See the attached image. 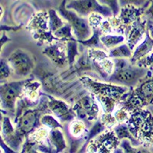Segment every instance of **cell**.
<instances>
[{
	"label": "cell",
	"instance_id": "cell-28",
	"mask_svg": "<svg viewBox=\"0 0 153 153\" xmlns=\"http://www.w3.org/2000/svg\"><path fill=\"white\" fill-rule=\"evenodd\" d=\"M40 121L42 126L47 127L50 129H56V128H60V129H63L61 123L58 120V119L56 117H53L52 115L48 114V113H45L42 115Z\"/></svg>",
	"mask_w": 153,
	"mask_h": 153
},
{
	"label": "cell",
	"instance_id": "cell-12",
	"mask_svg": "<svg viewBox=\"0 0 153 153\" xmlns=\"http://www.w3.org/2000/svg\"><path fill=\"white\" fill-rule=\"evenodd\" d=\"M88 56L92 69L107 80L114 71L113 60L105 51L97 48H88Z\"/></svg>",
	"mask_w": 153,
	"mask_h": 153
},
{
	"label": "cell",
	"instance_id": "cell-20",
	"mask_svg": "<svg viewBox=\"0 0 153 153\" xmlns=\"http://www.w3.org/2000/svg\"><path fill=\"white\" fill-rule=\"evenodd\" d=\"M61 129H60V128L50 129L48 134L49 144L54 147V152L57 153L61 152L66 149L68 147L65 136Z\"/></svg>",
	"mask_w": 153,
	"mask_h": 153
},
{
	"label": "cell",
	"instance_id": "cell-5",
	"mask_svg": "<svg viewBox=\"0 0 153 153\" xmlns=\"http://www.w3.org/2000/svg\"><path fill=\"white\" fill-rule=\"evenodd\" d=\"M26 29L31 31L32 38L40 46L45 42L51 44L54 42L61 41L56 38L49 29L48 10L38 11L32 15Z\"/></svg>",
	"mask_w": 153,
	"mask_h": 153
},
{
	"label": "cell",
	"instance_id": "cell-9",
	"mask_svg": "<svg viewBox=\"0 0 153 153\" xmlns=\"http://www.w3.org/2000/svg\"><path fill=\"white\" fill-rule=\"evenodd\" d=\"M66 6L84 17H88L92 13H99L105 19L113 16L111 9L100 3L98 0H70Z\"/></svg>",
	"mask_w": 153,
	"mask_h": 153
},
{
	"label": "cell",
	"instance_id": "cell-1",
	"mask_svg": "<svg viewBox=\"0 0 153 153\" xmlns=\"http://www.w3.org/2000/svg\"><path fill=\"white\" fill-rule=\"evenodd\" d=\"M80 81L91 95L101 104L104 113H112L115 107L123 101L129 91V87L113 83H103L83 76Z\"/></svg>",
	"mask_w": 153,
	"mask_h": 153
},
{
	"label": "cell",
	"instance_id": "cell-3",
	"mask_svg": "<svg viewBox=\"0 0 153 153\" xmlns=\"http://www.w3.org/2000/svg\"><path fill=\"white\" fill-rule=\"evenodd\" d=\"M113 60L115 65L114 71L106 80L110 83L133 87L151 72L149 68L132 65L130 61H128L126 58H113Z\"/></svg>",
	"mask_w": 153,
	"mask_h": 153
},
{
	"label": "cell",
	"instance_id": "cell-42",
	"mask_svg": "<svg viewBox=\"0 0 153 153\" xmlns=\"http://www.w3.org/2000/svg\"><path fill=\"white\" fill-rule=\"evenodd\" d=\"M148 28L150 35L153 38V24H151V22H148Z\"/></svg>",
	"mask_w": 153,
	"mask_h": 153
},
{
	"label": "cell",
	"instance_id": "cell-18",
	"mask_svg": "<svg viewBox=\"0 0 153 153\" xmlns=\"http://www.w3.org/2000/svg\"><path fill=\"white\" fill-rule=\"evenodd\" d=\"M148 6L149 5H146L143 7H136L135 5H129L121 7L117 17L122 26L128 27L129 25L142 18Z\"/></svg>",
	"mask_w": 153,
	"mask_h": 153
},
{
	"label": "cell",
	"instance_id": "cell-27",
	"mask_svg": "<svg viewBox=\"0 0 153 153\" xmlns=\"http://www.w3.org/2000/svg\"><path fill=\"white\" fill-rule=\"evenodd\" d=\"M53 34H54V35L56 38H59L63 42H67V41L70 40V39H73V38H75L74 36L71 25L68 22L65 23L64 26H62L58 30L54 31Z\"/></svg>",
	"mask_w": 153,
	"mask_h": 153
},
{
	"label": "cell",
	"instance_id": "cell-36",
	"mask_svg": "<svg viewBox=\"0 0 153 153\" xmlns=\"http://www.w3.org/2000/svg\"><path fill=\"white\" fill-rule=\"evenodd\" d=\"M136 65L140 67H144L146 68H153V51L150 53L149 54H148L147 56H146L145 57L140 59L139 61H138L136 64Z\"/></svg>",
	"mask_w": 153,
	"mask_h": 153
},
{
	"label": "cell",
	"instance_id": "cell-17",
	"mask_svg": "<svg viewBox=\"0 0 153 153\" xmlns=\"http://www.w3.org/2000/svg\"><path fill=\"white\" fill-rule=\"evenodd\" d=\"M148 20L142 18L126 27V44L132 51L145 38L148 30Z\"/></svg>",
	"mask_w": 153,
	"mask_h": 153
},
{
	"label": "cell",
	"instance_id": "cell-13",
	"mask_svg": "<svg viewBox=\"0 0 153 153\" xmlns=\"http://www.w3.org/2000/svg\"><path fill=\"white\" fill-rule=\"evenodd\" d=\"M42 54L57 68H65L69 65L67 54V42L57 41L49 44V45L42 50Z\"/></svg>",
	"mask_w": 153,
	"mask_h": 153
},
{
	"label": "cell",
	"instance_id": "cell-16",
	"mask_svg": "<svg viewBox=\"0 0 153 153\" xmlns=\"http://www.w3.org/2000/svg\"><path fill=\"white\" fill-rule=\"evenodd\" d=\"M47 100V104L48 109L58 119L61 123L71 122L74 120L76 117V113L73 108H70L69 106L65 101L57 100L48 94H44Z\"/></svg>",
	"mask_w": 153,
	"mask_h": 153
},
{
	"label": "cell",
	"instance_id": "cell-33",
	"mask_svg": "<svg viewBox=\"0 0 153 153\" xmlns=\"http://www.w3.org/2000/svg\"><path fill=\"white\" fill-rule=\"evenodd\" d=\"M151 0H119L120 7H123L126 5H135L136 7H143L149 5Z\"/></svg>",
	"mask_w": 153,
	"mask_h": 153
},
{
	"label": "cell",
	"instance_id": "cell-32",
	"mask_svg": "<svg viewBox=\"0 0 153 153\" xmlns=\"http://www.w3.org/2000/svg\"><path fill=\"white\" fill-rule=\"evenodd\" d=\"M98 2L110 8L113 12V16H117L120 13L121 7L119 3V0H98Z\"/></svg>",
	"mask_w": 153,
	"mask_h": 153
},
{
	"label": "cell",
	"instance_id": "cell-11",
	"mask_svg": "<svg viewBox=\"0 0 153 153\" xmlns=\"http://www.w3.org/2000/svg\"><path fill=\"white\" fill-rule=\"evenodd\" d=\"M12 71L19 76H27L33 71L35 66L34 57L22 49H16L7 58Z\"/></svg>",
	"mask_w": 153,
	"mask_h": 153
},
{
	"label": "cell",
	"instance_id": "cell-40",
	"mask_svg": "<svg viewBox=\"0 0 153 153\" xmlns=\"http://www.w3.org/2000/svg\"><path fill=\"white\" fill-rule=\"evenodd\" d=\"M1 32H2V37H1V40H0V42H1V51H2V49H3L4 45H5V44L11 42V39L6 35L5 31H1Z\"/></svg>",
	"mask_w": 153,
	"mask_h": 153
},
{
	"label": "cell",
	"instance_id": "cell-21",
	"mask_svg": "<svg viewBox=\"0 0 153 153\" xmlns=\"http://www.w3.org/2000/svg\"><path fill=\"white\" fill-rule=\"evenodd\" d=\"M103 34V31L100 27L97 28H93V35H91L87 40L77 41L79 44L85 46L88 48H97L103 49L105 46L100 41V36Z\"/></svg>",
	"mask_w": 153,
	"mask_h": 153
},
{
	"label": "cell",
	"instance_id": "cell-26",
	"mask_svg": "<svg viewBox=\"0 0 153 153\" xmlns=\"http://www.w3.org/2000/svg\"><path fill=\"white\" fill-rule=\"evenodd\" d=\"M49 15V29L54 33V31L59 29L65 25V22L62 19V17L59 15L57 11L53 9H50L48 10Z\"/></svg>",
	"mask_w": 153,
	"mask_h": 153
},
{
	"label": "cell",
	"instance_id": "cell-37",
	"mask_svg": "<svg viewBox=\"0 0 153 153\" xmlns=\"http://www.w3.org/2000/svg\"><path fill=\"white\" fill-rule=\"evenodd\" d=\"M129 114L130 113L128 112L127 110H126L123 108H120L117 110L114 114L115 118L117 119V122L119 123H126L128 120L129 117Z\"/></svg>",
	"mask_w": 153,
	"mask_h": 153
},
{
	"label": "cell",
	"instance_id": "cell-31",
	"mask_svg": "<svg viewBox=\"0 0 153 153\" xmlns=\"http://www.w3.org/2000/svg\"><path fill=\"white\" fill-rule=\"evenodd\" d=\"M120 146H121V148L123 149L124 152H129V153H135V152H149L147 149H139L132 147V144L129 139L127 140V139H123L122 142H120Z\"/></svg>",
	"mask_w": 153,
	"mask_h": 153
},
{
	"label": "cell",
	"instance_id": "cell-25",
	"mask_svg": "<svg viewBox=\"0 0 153 153\" xmlns=\"http://www.w3.org/2000/svg\"><path fill=\"white\" fill-rule=\"evenodd\" d=\"M79 42L76 38L70 39L67 41V54H68V63L70 68H71L76 61V57L80 56V51L78 48Z\"/></svg>",
	"mask_w": 153,
	"mask_h": 153
},
{
	"label": "cell",
	"instance_id": "cell-6",
	"mask_svg": "<svg viewBox=\"0 0 153 153\" xmlns=\"http://www.w3.org/2000/svg\"><path fill=\"white\" fill-rule=\"evenodd\" d=\"M68 0H62L57 8V12L72 27L74 36L77 41L87 40L93 35V28L88 18L77 14L75 11L67 8Z\"/></svg>",
	"mask_w": 153,
	"mask_h": 153
},
{
	"label": "cell",
	"instance_id": "cell-43",
	"mask_svg": "<svg viewBox=\"0 0 153 153\" xmlns=\"http://www.w3.org/2000/svg\"><path fill=\"white\" fill-rule=\"evenodd\" d=\"M4 16V9H3V6L1 5V20L2 19Z\"/></svg>",
	"mask_w": 153,
	"mask_h": 153
},
{
	"label": "cell",
	"instance_id": "cell-30",
	"mask_svg": "<svg viewBox=\"0 0 153 153\" xmlns=\"http://www.w3.org/2000/svg\"><path fill=\"white\" fill-rule=\"evenodd\" d=\"M12 71H13L11 68L8 60L2 58L0 60V80L3 81L4 80H7L10 76Z\"/></svg>",
	"mask_w": 153,
	"mask_h": 153
},
{
	"label": "cell",
	"instance_id": "cell-15",
	"mask_svg": "<svg viewBox=\"0 0 153 153\" xmlns=\"http://www.w3.org/2000/svg\"><path fill=\"white\" fill-rule=\"evenodd\" d=\"M1 130V138L11 149L16 151L19 150L20 146H23V142L25 137L20 133L16 128H14L10 118L8 117H3V115H2Z\"/></svg>",
	"mask_w": 153,
	"mask_h": 153
},
{
	"label": "cell",
	"instance_id": "cell-24",
	"mask_svg": "<svg viewBox=\"0 0 153 153\" xmlns=\"http://www.w3.org/2000/svg\"><path fill=\"white\" fill-rule=\"evenodd\" d=\"M100 41L105 48L111 49L117 47L126 41L125 36L123 35H102L100 36Z\"/></svg>",
	"mask_w": 153,
	"mask_h": 153
},
{
	"label": "cell",
	"instance_id": "cell-41",
	"mask_svg": "<svg viewBox=\"0 0 153 153\" xmlns=\"http://www.w3.org/2000/svg\"><path fill=\"white\" fill-rule=\"evenodd\" d=\"M3 26V25H2ZM5 27V28H2L1 27V31H17V30H19L21 28V25L20 26H17V27H12V26H3Z\"/></svg>",
	"mask_w": 153,
	"mask_h": 153
},
{
	"label": "cell",
	"instance_id": "cell-8",
	"mask_svg": "<svg viewBox=\"0 0 153 153\" xmlns=\"http://www.w3.org/2000/svg\"><path fill=\"white\" fill-rule=\"evenodd\" d=\"M46 109H48V104L45 108L41 106V108L28 109L23 113L17 115L15 120L16 129L25 136L26 139L31 132H33L42 125L40 121L41 117L43 115V111H45Z\"/></svg>",
	"mask_w": 153,
	"mask_h": 153
},
{
	"label": "cell",
	"instance_id": "cell-4",
	"mask_svg": "<svg viewBox=\"0 0 153 153\" xmlns=\"http://www.w3.org/2000/svg\"><path fill=\"white\" fill-rule=\"evenodd\" d=\"M130 88L126 99L120 103L121 107L131 113L136 109L153 104V76L151 72Z\"/></svg>",
	"mask_w": 153,
	"mask_h": 153
},
{
	"label": "cell",
	"instance_id": "cell-38",
	"mask_svg": "<svg viewBox=\"0 0 153 153\" xmlns=\"http://www.w3.org/2000/svg\"><path fill=\"white\" fill-rule=\"evenodd\" d=\"M143 16L147 18V20L149 22H153V0H151L149 5L145 11Z\"/></svg>",
	"mask_w": 153,
	"mask_h": 153
},
{
	"label": "cell",
	"instance_id": "cell-2",
	"mask_svg": "<svg viewBox=\"0 0 153 153\" xmlns=\"http://www.w3.org/2000/svg\"><path fill=\"white\" fill-rule=\"evenodd\" d=\"M132 136L142 146L153 147V114L146 108H139L129 114L126 122Z\"/></svg>",
	"mask_w": 153,
	"mask_h": 153
},
{
	"label": "cell",
	"instance_id": "cell-29",
	"mask_svg": "<svg viewBox=\"0 0 153 153\" xmlns=\"http://www.w3.org/2000/svg\"><path fill=\"white\" fill-rule=\"evenodd\" d=\"M69 130L74 137H80L86 131V125L81 120H74L70 125Z\"/></svg>",
	"mask_w": 153,
	"mask_h": 153
},
{
	"label": "cell",
	"instance_id": "cell-7",
	"mask_svg": "<svg viewBox=\"0 0 153 153\" xmlns=\"http://www.w3.org/2000/svg\"><path fill=\"white\" fill-rule=\"evenodd\" d=\"M31 78L2 83L0 85V100L2 111L13 115L16 112V103L25 93V88Z\"/></svg>",
	"mask_w": 153,
	"mask_h": 153
},
{
	"label": "cell",
	"instance_id": "cell-22",
	"mask_svg": "<svg viewBox=\"0 0 153 153\" xmlns=\"http://www.w3.org/2000/svg\"><path fill=\"white\" fill-rule=\"evenodd\" d=\"M114 132H116L117 136H118L119 139L120 140L124 139H129V141L131 142V143L132 144L133 146H141V143L139 142L136 138L134 137L132 135V133L130 132L129 129V127L127 125L126 123H119L118 125H117L116 126H114V129H113Z\"/></svg>",
	"mask_w": 153,
	"mask_h": 153
},
{
	"label": "cell",
	"instance_id": "cell-34",
	"mask_svg": "<svg viewBox=\"0 0 153 153\" xmlns=\"http://www.w3.org/2000/svg\"><path fill=\"white\" fill-rule=\"evenodd\" d=\"M101 122L103 123V125L108 128H112L113 126H116L117 124V119L115 118L114 116L112 115V113H105L102 115L101 117Z\"/></svg>",
	"mask_w": 153,
	"mask_h": 153
},
{
	"label": "cell",
	"instance_id": "cell-39",
	"mask_svg": "<svg viewBox=\"0 0 153 153\" xmlns=\"http://www.w3.org/2000/svg\"><path fill=\"white\" fill-rule=\"evenodd\" d=\"M100 28L101 30L103 31V34H108L110 33V31H111L113 27H112V25L109 19H107V20H105L104 19L103 22L101 23Z\"/></svg>",
	"mask_w": 153,
	"mask_h": 153
},
{
	"label": "cell",
	"instance_id": "cell-14",
	"mask_svg": "<svg viewBox=\"0 0 153 153\" xmlns=\"http://www.w3.org/2000/svg\"><path fill=\"white\" fill-rule=\"evenodd\" d=\"M91 95H86L80 98L73 107L76 114L81 120L87 119L89 121H93L98 118L100 113L99 105L94 96Z\"/></svg>",
	"mask_w": 153,
	"mask_h": 153
},
{
	"label": "cell",
	"instance_id": "cell-23",
	"mask_svg": "<svg viewBox=\"0 0 153 153\" xmlns=\"http://www.w3.org/2000/svg\"><path fill=\"white\" fill-rule=\"evenodd\" d=\"M133 51L129 48L127 44H121L117 47L110 49L108 55L113 58H126V59H130L132 56Z\"/></svg>",
	"mask_w": 153,
	"mask_h": 153
},
{
	"label": "cell",
	"instance_id": "cell-10",
	"mask_svg": "<svg viewBox=\"0 0 153 153\" xmlns=\"http://www.w3.org/2000/svg\"><path fill=\"white\" fill-rule=\"evenodd\" d=\"M120 139L114 130L103 131L90 140L87 147V152H115L120 146Z\"/></svg>",
	"mask_w": 153,
	"mask_h": 153
},
{
	"label": "cell",
	"instance_id": "cell-35",
	"mask_svg": "<svg viewBox=\"0 0 153 153\" xmlns=\"http://www.w3.org/2000/svg\"><path fill=\"white\" fill-rule=\"evenodd\" d=\"M89 23L91 25V26L93 28H97L100 26L101 23L103 22L105 18L101 14L99 13H92L88 16Z\"/></svg>",
	"mask_w": 153,
	"mask_h": 153
},
{
	"label": "cell",
	"instance_id": "cell-19",
	"mask_svg": "<svg viewBox=\"0 0 153 153\" xmlns=\"http://www.w3.org/2000/svg\"><path fill=\"white\" fill-rule=\"evenodd\" d=\"M153 51V38L149 31V28L146 31L145 38L142 41V42L138 45L133 50L132 56L129 61L132 65H136V62L140 59L145 57Z\"/></svg>",
	"mask_w": 153,
	"mask_h": 153
}]
</instances>
